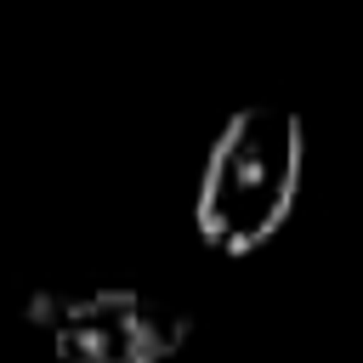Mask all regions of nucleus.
I'll return each mask as SVG.
<instances>
[{"label": "nucleus", "instance_id": "f03ea898", "mask_svg": "<svg viewBox=\"0 0 363 363\" xmlns=\"http://www.w3.org/2000/svg\"><path fill=\"white\" fill-rule=\"evenodd\" d=\"M28 323L51 340L57 363H170L193 340V318L147 289H74L34 295Z\"/></svg>", "mask_w": 363, "mask_h": 363}, {"label": "nucleus", "instance_id": "f257e3e1", "mask_svg": "<svg viewBox=\"0 0 363 363\" xmlns=\"http://www.w3.org/2000/svg\"><path fill=\"white\" fill-rule=\"evenodd\" d=\"M306 170V130L289 108H238L210 142L193 227L216 255H255L295 210Z\"/></svg>", "mask_w": 363, "mask_h": 363}]
</instances>
